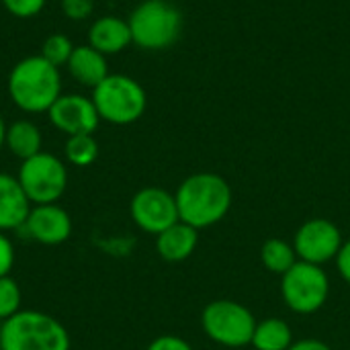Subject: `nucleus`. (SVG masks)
<instances>
[{"instance_id": "obj_8", "label": "nucleus", "mask_w": 350, "mask_h": 350, "mask_svg": "<svg viewBox=\"0 0 350 350\" xmlns=\"http://www.w3.org/2000/svg\"><path fill=\"white\" fill-rule=\"evenodd\" d=\"M16 178L33 205L57 203L68 187L66 164L49 152H39L37 156L23 160Z\"/></svg>"}, {"instance_id": "obj_17", "label": "nucleus", "mask_w": 350, "mask_h": 350, "mask_svg": "<svg viewBox=\"0 0 350 350\" xmlns=\"http://www.w3.org/2000/svg\"><path fill=\"white\" fill-rule=\"evenodd\" d=\"M41 144H43V137L35 123H31L27 119H18V121L6 125L4 146L18 160H29V158L37 156L39 152H43Z\"/></svg>"}, {"instance_id": "obj_20", "label": "nucleus", "mask_w": 350, "mask_h": 350, "mask_svg": "<svg viewBox=\"0 0 350 350\" xmlns=\"http://www.w3.org/2000/svg\"><path fill=\"white\" fill-rule=\"evenodd\" d=\"M66 160L72 166L86 168L98 158V144L94 139V133H80V135H70L64 148Z\"/></svg>"}, {"instance_id": "obj_15", "label": "nucleus", "mask_w": 350, "mask_h": 350, "mask_svg": "<svg viewBox=\"0 0 350 350\" xmlns=\"http://www.w3.org/2000/svg\"><path fill=\"white\" fill-rule=\"evenodd\" d=\"M199 246V230L185 221H176L156 236V250L166 262H183L193 256Z\"/></svg>"}, {"instance_id": "obj_7", "label": "nucleus", "mask_w": 350, "mask_h": 350, "mask_svg": "<svg viewBox=\"0 0 350 350\" xmlns=\"http://www.w3.org/2000/svg\"><path fill=\"white\" fill-rule=\"evenodd\" d=\"M281 297L293 314L310 316L320 312L330 297L328 273L318 265L297 260L281 277Z\"/></svg>"}, {"instance_id": "obj_11", "label": "nucleus", "mask_w": 350, "mask_h": 350, "mask_svg": "<svg viewBox=\"0 0 350 350\" xmlns=\"http://www.w3.org/2000/svg\"><path fill=\"white\" fill-rule=\"evenodd\" d=\"M51 125L70 135H80V133H94L100 117L98 111L92 103L90 96H82V94H62L51 109L47 111Z\"/></svg>"}, {"instance_id": "obj_22", "label": "nucleus", "mask_w": 350, "mask_h": 350, "mask_svg": "<svg viewBox=\"0 0 350 350\" xmlns=\"http://www.w3.org/2000/svg\"><path fill=\"white\" fill-rule=\"evenodd\" d=\"M23 295L18 289V283L8 277H0V322L12 318L21 312Z\"/></svg>"}, {"instance_id": "obj_29", "label": "nucleus", "mask_w": 350, "mask_h": 350, "mask_svg": "<svg viewBox=\"0 0 350 350\" xmlns=\"http://www.w3.org/2000/svg\"><path fill=\"white\" fill-rule=\"evenodd\" d=\"M4 137H6V123H4V119L0 117V150L4 148Z\"/></svg>"}, {"instance_id": "obj_25", "label": "nucleus", "mask_w": 350, "mask_h": 350, "mask_svg": "<svg viewBox=\"0 0 350 350\" xmlns=\"http://www.w3.org/2000/svg\"><path fill=\"white\" fill-rule=\"evenodd\" d=\"M146 350H195L191 347V342H187L185 338L176 336V334H162L158 338H154Z\"/></svg>"}, {"instance_id": "obj_27", "label": "nucleus", "mask_w": 350, "mask_h": 350, "mask_svg": "<svg viewBox=\"0 0 350 350\" xmlns=\"http://www.w3.org/2000/svg\"><path fill=\"white\" fill-rule=\"evenodd\" d=\"M336 262V269H338V275L345 279V283L350 285V240H347L338 252V256L334 258Z\"/></svg>"}, {"instance_id": "obj_6", "label": "nucleus", "mask_w": 350, "mask_h": 350, "mask_svg": "<svg viewBox=\"0 0 350 350\" xmlns=\"http://www.w3.org/2000/svg\"><path fill=\"white\" fill-rule=\"evenodd\" d=\"M201 328L211 342L226 349H242L252 342L256 318L240 301L213 299L201 312Z\"/></svg>"}, {"instance_id": "obj_14", "label": "nucleus", "mask_w": 350, "mask_h": 350, "mask_svg": "<svg viewBox=\"0 0 350 350\" xmlns=\"http://www.w3.org/2000/svg\"><path fill=\"white\" fill-rule=\"evenodd\" d=\"M131 41L129 23L119 16H100L88 29V45L103 55L123 51Z\"/></svg>"}, {"instance_id": "obj_3", "label": "nucleus", "mask_w": 350, "mask_h": 350, "mask_svg": "<svg viewBox=\"0 0 350 350\" xmlns=\"http://www.w3.org/2000/svg\"><path fill=\"white\" fill-rule=\"evenodd\" d=\"M70 334L59 320L37 310H21L2 322L0 350H70Z\"/></svg>"}, {"instance_id": "obj_5", "label": "nucleus", "mask_w": 350, "mask_h": 350, "mask_svg": "<svg viewBox=\"0 0 350 350\" xmlns=\"http://www.w3.org/2000/svg\"><path fill=\"white\" fill-rule=\"evenodd\" d=\"M92 103L100 121L113 125L135 123L148 107L144 86L125 74H109L96 88H92Z\"/></svg>"}, {"instance_id": "obj_16", "label": "nucleus", "mask_w": 350, "mask_h": 350, "mask_svg": "<svg viewBox=\"0 0 350 350\" xmlns=\"http://www.w3.org/2000/svg\"><path fill=\"white\" fill-rule=\"evenodd\" d=\"M66 68L78 84L88 86V88H96L109 76L107 55H103L88 43L74 47L72 57Z\"/></svg>"}, {"instance_id": "obj_9", "label": "nucleus", "mask_w": 350, "mask_h": 350, "mask_svg": "<svg viewBox=\"0 0 350 350\" xmlns=\"http://www.w3.org/2000/svg\"><path fill=\"white\" fill-rule=\"evenodd\" d=\"M342 244L345 240L340 228L326 217H312L304 221L293 236V248L297 258L318 267H324L326 262L334 260Z\"/></svg>"}, {"instance_id": "obj_4", "label": "nucleus", "mask_w": 350, "mask_h": 350, "mask_svg": "<svg viewBox=\"0 0 350 350\" xmlns=\"http://www.w3.org/2000/svg\"><path fill=\"white\" fill-rule=\"evenodd\" d=\"M131 41L146 51H162L176 43L183 31V14L168 0H144L129 14Z\"/></svg>"}, {"instance_id": "obj_21", "label": "nucleus", "mask_w": 350, "mask_h": 350, "mask_svg": "<svg viewBox=\"0 0 350 350\" xmlns=\"http://www.w3.org/2000/svg\"><path fill=\"white\" fill-rule=\"evenodd\" d=\"M74 43L70 41V37L62 35V33H53L49 35L43 45H41V55L53 64L55 68H62V66H68L70 57H72V51H74Z\"/></svg>"}, {"instance_id": "obj_19", "label": "nucleus", "mask_w": 350, "mask_h": 350, "mask_svg": "<svg viewBox=\"0 0 350 350\" xmlns=\"http://www.w3.org/2000/svg\"><path fill=\"white\" fill-rule=\"evenodd\" d=\"M297 260L299 258L295 254L293 242H287L283 238H269L260 246V262L273 275L283 277Z\"/></svg>"}, {"instance_id": "obj_30", "label": "nucleus", "mask_w": 350, "mask_h": 350, "mask_svg": "<svg viewBox=\"0 0 350 350\" xmlns=\"http://www.w3.org/2000/svg\"><path fill=\"white\" fill-rule=\"evenodd\" d=\"M0 334H2V322H0Z\"/></svg>"}, {"instance_id": "obj_28", "label": "nucleus", "mask_w": 350, "mask_h": 350, "mask_svg": "<svg viewBox=\"0 0 350 350\" xmlns=\"http://www.w3.org/2000/svg\"><path fill=\"white\" fill-rule=\"evenodd\" d=\"M289 350H334L330 345H326L324 340L318 338H304L299 342H293Z\"/></svg>"}, {"instance_id": "obj_12", "label": "nucleus", "mask_w": 350, "mask_h": 350, "mask_svg": "<svg viewBox=\"0 0 350 350\" xmlns=\"http://www.w3.org/2000/svg\"><path fill=\"white\" fill-rule=\"evenodd\" d=\"M21 230H25L31 240L43 246H57L72 236V217L57 203L33 205Z\"/></svg>"}, {"instance_id": "obj_24", "label": "nucleus", "mask_w": 350, "mask_h": 350, "mask_svg": "<svg viewBox=\"0 0 350 350\" xmlns=\"http://www.w3.org/2000/svg\"><path fill=\"white\" fill-rule=\"evenodd\" d=\"M62 10L70 21H84L94 12V0H62Z\"/></svg>"}, {"instance_id": "obj_1", "label": "nucleus", "mask_w": 350, "mask_h": 350, "mask_svg": "<svg viewBox=\"0 0 350 350\" xmlns=\"http://www.w3.org/2000/svg\"><path fill=\"white\" fill-rule=\"evenodd\" d=\"M174 199L178 219L195 230H205L226 219L234 203V191L221 174L195 172L178 185Z\"/></svg>"}, {"instance_id": "obj_18", "label": "nucleus", "mask_w": 350, "mask_h": 350, "mask_svg": "<svg viewBox=\"0 0 350 350\" xmlns=\"http://www.w3.org/2000/svg\"><path fill=\"white\" fill-rule=\"evenodd\" d=\"M250 345L254 350H289L293 345V330L281 318H267L256 322Z\"/></svg>"}, {"instance_id": "obj_13", "label": "nucleus", "mask_w": 350, "mask_h": 350, "mask_svg": "<svg viewBox=\"0 0 350 350\" xmlns=\"http://www.w3.org/2000/svg\"><path fill=\"white\" fill-rule=\"evenodd\" d=\"M33 203L25 195L16 176L0 172V232L21 230L31 213Z\"/></svg>"}, {"instance_id": "obj_23", "label": "nucleus", "mask_w": 350, "mask_h": 350, "mask_svg": "<svg viewBox=\"0 0 350 350\" xmlns=\"http://www.w3.org/2000/svg\"><path fill=\"white\" fill-rule=\"evenodd\" d=\"M2 6L16 18H31L37 16L47 0H0Z\"/></svg>"}, {"instance_id": "obj_26", "label": "nucleus", "mask_w": 350, "mask_h": 350, "mask_svg": "<svg viewBox=\"0 0 350 350\" xmlns=\"http://www.w3.org/2000/svg\"><path fill=\"white\" fill-rule=\"evenodd\" d=\"M14 267V246L10 238L0 232V277H8Z\"/></svg>"}, {"instance_id": "obj_10", "label": "nucleus", "mask_w": 350, "mask_h": 350, "mask_svg": "<svg viewBox=\"0 0 350 350\" xmlns=\"http://www.w3.org/2000/svg\"><path fill=\"white\" fill-rule=\"evenodd\" d=\"M129 213L133 224L142 232L152 236H158L176 221H180L174 195L160 187L139 189L129 203Z\"/></svg>"}, {"instance_id": "obj_2", "label": "nucleus", "mask_w": 350, "mask_h": 350, "mask_svg": "<svg viewBox=\"0 0 350 350\" xmlns=\"http://www.w3.org/2000/svg\"><path fill=\"white\" fill-rule=\"evenodd\" d=\"M8 96L25 113H47L62 96L59 68L49 64L41 53L29 55L14 64L8 74Z\"/></svg>"}]
</instances>
